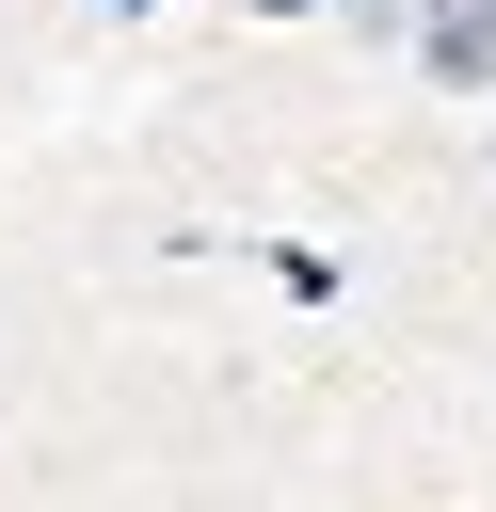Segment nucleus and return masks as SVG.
<instances>
[{
    "instance_id": "f257e3e1",
    "label": "nucleus",
    "mask_w": 496,
    "mask_h": 512,
    "mask_svg": "<svg viewBox=\"0 0 496 512\" xmlns=\"http://www.w3.org/2000/svg\"><path fill=\"white\" fill-rule=\"evenodd\" d=\"M416 64H432V80H496V32H480V16H416Z\"/></svg>"
},
{
    "instance_id": "f03ea898",
    "label": "nucleus",
    "mask_w": 496,
    "mask_h": 512,
    "mask_svg": "<svg viewBox=\"0 0 496 512\" xmlns=\"http://www.w3.org/2000/svg\"><path fill=\"white\" fill-rule=\"evenodd\" d=\"M464 16H480V32H496V0H464Z\"/></svg>"
}]
</instances>
